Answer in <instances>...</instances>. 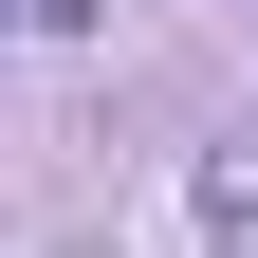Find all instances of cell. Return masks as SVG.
Here are the masks:
<instances>
[]
</instances>
